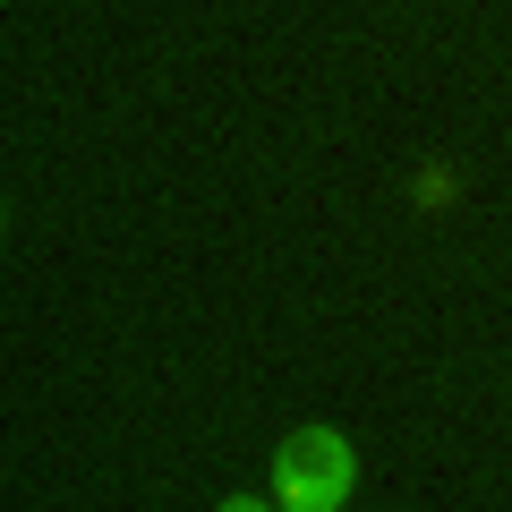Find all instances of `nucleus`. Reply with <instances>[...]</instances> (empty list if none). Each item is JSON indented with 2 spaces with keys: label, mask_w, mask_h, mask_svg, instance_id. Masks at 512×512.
Here are the masks:
<instances>
[{
  "label": "nucleus",
  "mask_w": 512,
  "mask_h": 512,
  "mask_svg": "<svg viewBox=\"0 0 512 512\" xmlns=\"http://www.w3.org/2000/svg\"><path fill=\"white\" fill-rule=\"evenodd\" d=\"M222 512H274V504H256V495H231V504H222Z\"/></svg>",
  "instance_id": "f03ea898"
},
{
  "label": "nucleus",
  "mask_w": 512,
  "mask_h": 512,
  "mask_svg": "<svg viewBox=\"0 0 512 512\" xmlns=\"http://www.w3.org/2000/svg\"><path fill=\"white\" fill-rule=\"evenodd\" d=\"M350 470L359 461H350L342 427H291L274 453V495H282V512H342Z\"/></svg>",
  "instance_id": "f257e3e1"
}]
</instances>
